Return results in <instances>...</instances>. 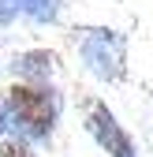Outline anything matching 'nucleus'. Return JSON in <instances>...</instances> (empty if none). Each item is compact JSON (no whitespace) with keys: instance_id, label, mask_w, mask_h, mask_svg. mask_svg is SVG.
<instances>
[{"instance_id":"nucleus-1","label":"nucleus","mask_w":153,"mask_h":157,"mask_svg":"<svg viewBox=\"0 0 153 157\" xmlns=\"http://www.w3.org/2000/svg\"><path fill=\"white\" fill-rule=\"evenodd\" d=\"M4 105L11 112V127L23 142H49L64 109L60 94L52 86H26V82H15L4 97Z\"/></svg>"},{"instance_id":"nucleus-2","label":"nucleus","mask_w":153,"mask_h":157,"mask_svg":"<svg viewBox=\"0 0 153 157\" xmlns=\"http://www.w3.org/2000/svg\"><path fill=\"white\" fill-rule=\"evenodd\" d=\"M79 56L82 64L93 78H101V82H116V78L123 75V64H127V41L123 34L116 30H82L79 37Z\"/></svg>"},{"instance_id":"nucleus-3","label":"nucleus","mask_w":153,"mask_h":157,"mask_svg":"<svg viewBox=\"0 0 153 157\" xmlns=\"http://www.w3.org/2000/svg\"><path fill=\"white\" fill-rule=\"evenodd\" d=\"M86 131L93 135V142H97L108 157H138V153H135V142H131V135L120 127L116 112H112L108 105H101V101L90 109V116H86Z\"/></svg>"},{"instance_id":"nucleus-4","label":"nucleus","mask_w":153,"mask_h":157,"mask_svg":"<svg viewBox=\"0 0 153 157\" xmlns=\"http://www.w3.org/2000/svg\"><path fill=\"white\" fill-rule=\"evenodd\" d=\"M11 71L26 86H49V78L60 71V56L49 49H26V52H15Z\"/></svg>"},{"instance_id":"nucleus-5","label":"nucleus","mask_w":153,"mask_h":157,"mask_svg":"<svg viewBox=\"0 0 153 157\" xmlns=\"http://www.w3.org/2000/svg\"><path fill=\"white\" fill-rule=\"evenodd\" d=\"M8 4H15L26 19H34V23H56V19H60V8H64L60 0H8Z\"/></svg>"},{"instance_id":"nucleus-6","label":"nucleus","mask_w":153,"mask_h":157,"mask_svg":"<svg viewBox=\"0 0 153 157\" xmlns=\"http://www.w3.org/2000/svg\"><path fill=\"white\" fill-rule=\"evenodd\" d=\"M0 157H30V150H26L23 139H15V142H4V146H0Z\"/></svg>"},{"instance_id":"nucleus-7","label":"nucleus","mask_w":153,"mask_h":157,"mask_svg":"<svg viewBox=\"0 0 153 157\" xmlns=\"http://www.w3.org/2000/svg\"><path fill=\"white\" fill-rule=\"evenodd\" d=\"M15 15H19V8H15V4H8V0H0V26H8Z\"/></svg>"},{"instance_id":"nucleus-8","label":"nucleus","mask_w":153,"mask_h":157,"mask_svg":"<svg viewBox=\"0 0 153 157\" xmlns=\"http://www.w3.org/2000/svg\"><path fill=\"white\" fill-rule=\"evenodd\" d=\"M8 127H11V112H8V105H4V101H0V135H4Z\"/></svg>"}]
</instances>
